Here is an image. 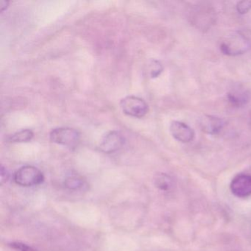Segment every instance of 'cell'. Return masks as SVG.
I'll return each instance as SVG.
<instances>
[{"instance_id": "cell-1", "label": "cell", "mask_w": 251, "mask_h": 251, "mask_svg": "<svg viewBox=\"0 0 251 251\" xmlns=\"http://www.w3.org/2000/svg\"><path fill=\"white\" fill-rule=\"evenodd\" d=\"M250 48L251 42L240 32H234L229 35L220 45V50L223 53L228 56L242 55Z\"/></svg>"}, {"instance_id": "cell-2", "label": "cell", "mask_w": 251, "mask_h": 251, "mask_svg": "<svg viewBox=\"0 0 251 251\" xmlns=\"http://www.w3.org/2000/svg\"><path fill=\"white\" fill-rule=\"evenodd\" d=\"M43 173L33 166H25L16 172L14 181L21 186H37L44 181Z\"/></svg>"}, {"instance_id": "cell-3", "label": "cell", "mask_w": 251, "mask_h": 251, "mask_svg": "<svg viewBox=\"0 0 251 251\" xmlns=\"http://www.w3.org/2000/svg\"><path fill=\"white\" fill-rule=\"evenodd\" d=\"M50 139L53 143L68 148H75L80 142V134L78 130L71 127H58L50 133Z\"/></svg>"}, {"instance_id": "cell-4", "label": "cell", "mask_w": 251, "mask_h": 251, "mask_svg": "<svg viewBox=\"0 0 251 251\" xmlns=\"http://www.w3.org/2000/svg\"><path fill=\"white\" fill-rule=\"evenodd\" d=\"M120 105L124 114L135 118H142L149 111L148 103L136 96L126 97L120 101Z\"/></svg>"}, {"instance_id": "cell-5", "label": "cell", "mask_w": 251, "mask_h": 251, "mask_svg": "<svg viewBox=\"0 0 251 251\" xmlns=\"http://www.w3.org/2000/svg\"><path fill=\"white\" fill-rule=\"evenodd\" d=\"M125 145V137L119 131H110L101 141L100 149L105 153H113L121 149Z\"/></svg>"}, {"instance_id": "cell-6", "label": "cell", "mask_w": 251, "mask_h": 251, "mask_svg": "<svg viewBox=\"0 0 251 251\" xmlns=\"http://www.w3.org/2000/svg\"><path fill=\"white\" fill-rule=\"evenodd\" d=\"M230 191L237 198H245L251 195V175L240 174L232 180Z\"/></svg>"}, {"instance_id": "cell-7", "label": "cell", "mask_w": 251, "mask_h": 251, "mask_svg": "<svg viewBox=\"0 0 251 251\" xmlns=\"http://www.w3.org/2000/svg\"><path fill=\"white\" fill-rule=\"evenodd\" d=\"M170 133L174 139L182 143H189L195 138V131L192 127L182 122L174 121L170 125Z\"/></svg>"}, {"instance_id": "cell-8", "label": "cell", "mask_w": 251, "mask_h": 251, "mask_svg": "<svg viewBox=\"0 0 251 251\" xmlns=\"http://www.w3.org/2000/svg\"><path fill=\"white\" fill-rule=\"evenodd\" d=\"M226 126L224 120L215 116L205 115L201 118L200 126L207 134L215 135L220 133Z\"/></svg>"}, {"instance_id": "cell-9", "label": "cell", "mask_w": 251, "mask_h": 251, "mask_svg": "<svg viewBox=\"0 0 251 251\" xmlns=\"http://www.w3.org/2000/svg\"><path fill=\"white\" fill-rule=\"evenodd\" d=\"M229 102L235 106H242L249 101L250 95L245 91H234L227 95Z\"/></svg>"}, {"instance_id": "cell-10", "label": "cell", "mask_w": 251, "mask_h": 251, "mask_svg": "<svg viewBox=\"0 0 251 251\" xmlns=\"http://www.w3.org/2000/svg\"><path fill=\"white\" fill-rule=\"evenodd\" d=\"M34 136V133L31 130L25 129L20 130L10 136L9 141L12 143H23L30 142Z\"/></svg>"}, {"instance_id": "cell-11", "label": "cell", "mask_w": 251, "mask_h": 251, "mask_svg": "<svg viewBox=\"0 0 251 251\" xmlns=\"http://www.w3.org/2000/svg\"><path fill=\"white\" fill-rule=\"evenodd\" d=\"M85 180H83V177L76 175L69 176L64 181L66 187L70 190H78L83 188Z\"/></svg>"}, {"instance_id": "cell-12", "label": "cell", "mask_w": 251, "mask_h": 251, "mask_svg": "<svg viewBox=\"0 0 251 251\" xmlns=\"http://www.w3.org/2000/svg\"><path fill=\"white\" fill-rule=\"evenodd\" d=\"M155 185L157 188L162 191H167L173 186L171 177L167 175L161 173L157 175L155 178Z\"/></svg>"}, {"instance_id": "cell-13", "label": "cell", "mask_w": 251, "mask_h": 251, "mask_svg": "<svg viewBox=\"0 0 251 251\" xmlns=\"http://www.w3.org/2000/svg\"><path fill=\"white\" fill-rule=\"evenodd\" d=\"M163 70L164 68H163L162 64L160 61H156V60H152L148 66V73H149L150 77L151 78H155V77H158L162 73Z\"/></svg>"}, {"instance_id": "cell-14", "label": "cell", "mask_w": 251, "mask_h": 251, "mask_svg": "<svg viewBox=\"0 0 251 251\" xmlns=\"http://www.w3.org/2000/svg\"><path fill=\"white\" fill-rule=\"evenodd\" d=\"M236 10L239 14H247L251 10V1H241L238 2Z\"/></svg>"}, {"instance_id": "cell-15", "label": "cell", "mask_w": 251, "mask_h": 251, "mask_svg": "<svg viewBox=\"0 0 251 251\" xmlns=\"http://www.w3.org/2000/svg\"><path fill=\"white\" fill-rule=\"evenodd\" d=\"M10 246L14 251H38L32 247L21 242H12L10 244Z\"/></svg>"}, {"instance_id": "cell-16", "label": "cell", "mask_w": 251, "mask_h": 251, "mask_svg": "<svg viewBox=\"0 0 251 251\" xmlns=\"http://www.w3.org/2000/svg\"><path fill=\"white\" fill-rule=\"evenodd\" d=\"M9 177V174L8 171L4 168L3 167H1V185L4 184Z\"/></svg>"}, {"instance_id": "cell-17", "label": "cell", "mask_w": 251, "mask_h": 251, "mask_svg": "<svg viewBox=\"0 0 251 251\" xmlns=\"http://www.w3.org/2000/svg\"><path fill=\"white\" fill-rule=\"evenodd\" d=\"M8 3H9V2H6V1H1V2H0V9H1V11H4L5 10L7 9L8 6Z\"/></svg>"}, {"instance_id": "cell-18", "label": "cell", "mask_w": 251, "mask_h": 251, "mask_svg": "<svg viewBox=\"0 0 251 251\" xmlns=\"http://www.w3.org/2000/svg\"><path fill=\"white\" fill-rule=\"evenodd\" d=\"M250 126H251V120H250Z\"/></svg>"}]
</instances>
